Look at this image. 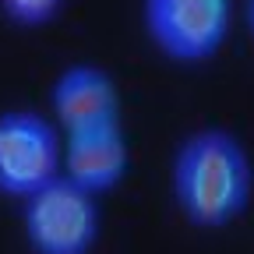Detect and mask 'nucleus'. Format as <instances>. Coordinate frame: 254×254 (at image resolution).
I'll list each match as a JSON object with an SVG mask.
<instances>
[{"instance_id": "obj_4", "label": "nucleus", "mask_w": 254, "mask_h": 254, "mask_svg": "<svg viewBox=\"0 0 254 254\" xmlns=\"http://www.w3.org/2000/svg\"><path fill=\"white\" fill-rule=\"evenodd\" d=\"M64 134L39 110L0 113V198L25 201L39 187L60 177Z\"/></svg>"}, {"instance_id": "obj_5", "label": "nucleus", "mask_w": 254, "mask_h": 254, "mask_svg": "<svg viewBox=\"0 0 254 254\" xmlns=\"http://www.w3.org/2000/svg\"><path fill=\"white\" fill-rule=\"evenodd\" d=\"M50 120L60 134L88 131L103 124H124V95L117 78L92 60H74L60 67L50 85Z\"/></svg>"}, {"instance_id": "obj_7", "label": "nucleus", "mask_w": 254, "mask_h": 254, "mask_svg": "<svg viewBox=\"0 0 254 254\" xmlns=\"http://www.w3.org/2000/svg\"><path fill=\"white\" fill-rule=\"evenodd\" d=\"M67 0H0V18L11 28H21V32H39V28H50Z\"/></svg>"}, {"instance_id": "obj_2", "label": "nucleus", "mask_w": 254, "mask_h": 254, "mask_svg": "<svg viewBox=\"0 0 254 254\" xmlns=\"http://www.w3.org/2000/svg\"><path fill=\"white\" fill-rule=\"evenodd\" d=\"M141 28L163 60L201 67L230 39L233 0H141Z\"/></svg>"}, {"instance_id": "obj_3", "label": "nucleus", "mask_w": 254, "mask_h": 254, "mask_svg": "<svg viewBox=\"0 0 254 254\" xmlns=\"http://www.w3.org/2000/svg\"><path fill=\"white\" fill-rule=\"evenodd\" d=\"M21 233L32 254H92L103 233L99 198L60 173L21 201Z\"/></svg>"}, {"instance_id": "obj_6", "label": "nucleus", "mask_w": 254, "mask_h": 254, "mask_svg": "<svg viewBox=\"0 0 254 254\" xmlns=\"http://www.w3.org/2000/svg\"><path fill=\"white\" fill-rule=\"evenodd\" d=\"M131 138L124 124H103L64 134L60 173L95 198H106L131 173Z\"/></svg>"}, {"instance_id": "obj_1", "label": "nucleus", "mask_w": 254, "mask_h": 254, "mask_svg": "<svg viewBox=\"0 0 254 254\" xmlns=\"http://www.w3.org/2000/svg\"><path fill=\"white\" fill-rule=\"evenodd\" d=\"M170 194L194 230H226L251 208L254 163L244 138L222 124L187 131L170 159Z\"/></svg>"}, {"instance_id": "obj_8", "label": "nucleus", "mask_w": 254, "mask_h": 254, "mask_svg": "<svg viewBox=\"0 0 254 254\" xmlns=\"http://www.w3.org/2000/svg\"><path fill=\"white\" fill-rule=\"evenodd\" d=\"M244 25H247V36L254 43V0H244Z\"/></svg>"}]
</instances>
